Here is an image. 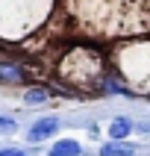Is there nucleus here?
I'll return each mask as SVG.
<instances>
[{
    "instance_id": "nucleus-9",
    "label": "nucleus",
    "mask_w": 150,
    "mask_h": 156,
    "mask_svg": "<svg viewBox=\"0 0 150 156\" xmlns=\"http://www.w3.org/2000/svg\"><path fill=\"white\" fill-rule=\"evenodd\" d=\"M15 130V121H9V118H0V133H12Z\"/></svg>"
},
{
    "instance_id": "nucleus-2",
    "label": "nucleus",
    "mask_w": 150,
    "mask_h": 156,
    "mask_svg": "<svg viewBox=\"0 0 150 156\" xmlns=\"http://www.w3.org/2000/svg\"><path fill=\"white\" fill-rule=\"evenodd\" d=\"M59 74L68 80L74 88H91L103 77V59L94 47H74V50L62 59Z\"/></svg>"
},
{
    "instance_id": "nucleus-5",
    "label": "nucleus",
    "mask_w": 150,
    "mask_h": 156,
    "mask_svg": "<svg viewBox=\"0 0 150 156\" xmlns=\"http://www.w3.org/2000/svg\"><path fill=\"white\" fill-rule=\"evenodd\" d=\"M26 77L24 68H18V65H0V83H21Z\"/></svg>"
},
{
    "instance_id": "nucleus-1",
    "label": "nucleus",
    "mask_w": 150,
    "mask_h": 156,
    "mask_svg": "<svg viewBox=\"0 0 150 156\" xmlns=\"http://www.w3.org/2000/svg\"><path fill=\"white\" fill-rule=\"evenodd\" d=\"M79 30L97 38H127L150 33V0H68Z\"/></svg>"
},
{
    "instance_id": "nucleus-3",
    "label": "nucleus",
    "mask_w": 150,
    "mask_h": 156,
    "mask_svg": "<svg viewBox=\"0 0 150 156\" xmlns=\"http://www.w3.org/2000/svg\"><path fill=\"white\" fill-rule=\"evenodd\" d=\"M56 127H59V118H53V115L38 118V121L33 124V130H30V141H41V139H47V136H53Z\"/></svg>"
},
{
    "instance_id": "nucleus-4",
    "label": "nucleus",
    "mask_w": 150,
    "mask_h": 156,
    "mask_svg": "<svg viewBox=\"0 0 150 156\" xmlns=\"http://www.w3.org/2000/svg\"><path fill=\"white\" fill-rule=\"evenodd\" d=\"M100 156H135V147L124 144V141H109L100 147Z\"/></svg>"
},
{
    "instance_id": "nucleus-6",
    "label": "nucleus",
    "mask_w": 150,
    "mask_h": 156,
    "mask_svg": "<svg viewBox=\"0 0 150 156\" xmlns=\"http://www.w3.org/2000/svg\"><path fill=\"white\" fill-rule=\"evenodd\" d=\"M50 156H79V144H77V141H71V139L56 141L53 150H50Z\"/></svg>"
},
{
    "instance_id": "nucleus-7",
    "label": "nucleus",
    "mask_w": 150,
    "mask_h": 156,
    "mask_svg": "<svg viewBox=\"0 0 150 156\" xmlns=\"http://www.w3.org/2000/svg\"><path fill=\"white\" fill-rule=\"evenodd\" d=\"M127 133H130V121H127V118H118V121H112V127H109V136H112L115 141L127 139Z\"/></svg>"
},
{
    "instance_id": "nucleus-10",
    "label": "nucleus",
    "mask_w": 150,
    "mask_h": 156,
    "mask_svg": "<svg viewBox=\"0 0 150 156\" xmlns=\"http://www.w3.org/2000/svg\"><path fill=\"white\" fill-rule=\"evenodd\" d=\"M0 156H26L24 150H15V147H9V150H0Z\"/></svg>"
},
{
    "instance_id": "nucleus-8",
    "label": "nucleus",
    "mask_w": 150,
    "mask_h": 156,
    "mask_svg": "<svg viewBox=\"0 0 150 156\" xmlns=\"http://www.w3.org/2000/svg\"><path fill=\"white\" fill-rule=\"evenodd\" d=\"M47 94H50L47 88H30V91L24 94V100H26V103H44V100H47Z\"/></svg>"
}]
</instances>
